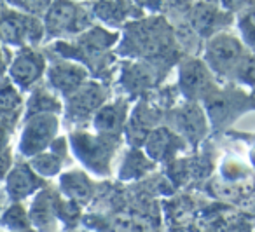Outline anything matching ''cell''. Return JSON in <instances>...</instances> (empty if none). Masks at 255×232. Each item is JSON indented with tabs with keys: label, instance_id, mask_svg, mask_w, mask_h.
<instances>
[{
	"label": "cell",
	"instance_id": "obj_1",
	"mask_svg": "<svg viewBox=\"0 0 255 232\" xmlns=\"http://www.w3.org/2000/svg\"><path fill=\"white\" fill-rule=\"evenodd\" d=\"M54 129H56V120L54 117L42 116L39 119L32 120L25 131V138H23V150L26 154H33V152L40 150L47 145L49 138L53 136Z\"/></svg>",
	"mask_w": 255,
	"mask_h": 232
},
{
	"label": "cell",
	"instance_id": "obj_2",
	"mask_svg": "<svg viewBox=\"0 0 255 232\" xmlns=\"http://www.w3.org/2000/svg\"><path fill=\"white\" fill-rule=\"evenodd\" d=\"M241 54V46L236 39L233 37H219L212 42L208 49V60L212 61V65L219 70H226L231 65H234L238 61Z\"/></svg>",
	"mask_w": 255,
	"mask_h": 232
},
{
	"label": "cell",
	"instance_id": "obj_3",
	"mask_svg": "<svg viewBox=\"0 0 255 232\" xmlns=\"http://www.w3.org/2000/svg\"><path fill=\"white\" fill-rule=\"evenodd\" d=\"M44 67V61L39 54L35 53H23L16 58L14 65H12V77L16 82L21 86H28L40 75Z\"/></svg>",
	"mask_w": 255,
	"mask_h": 232
},
{
	"label": "cell",
	"instance_id": "obj_4",
	"mask_svg": "<svg viewBox=\"0 0 255 232\" xmlns=\"http://www.w3.org/2000/svg\"><path fill=\"white\" fill-rule=\"evenodd\" d=\"M32 28H40V26L33 19H26L16 14L5 16L0 21V35L9 42H19L25 39V35H32Z\"/></svg>",
	"mask_w": 255,
	"mask_h": 232
},
{
	"label": "cell",
	"instance_id": "obj_5",
	"mask_svg": "<svg viewBox=\"0 0 255 232\" xmlns=\"http://www.w3.org/2000/svg\"><path fill=\"white\" fill-rule=\"evenodd\" d=\"M210 77L206 68L198 61H189L182 68V88L187 95H198L208 86Z\"/></svg>",
	"mask_w": 255,
	"mask_h": 232
},
{
	"label": "cell",
	"instance_id": "obj_6",
	"mask_svg": "<svg viewBox=\"0 0 255 232\" xmlns=\"http://www.w3.org/2000/svg\"><path fill=\"white\" fill-rule=\"evenodd\" d=\"M74 23H79L77 9L68 4L54 5V9H51L49 16H47V26H49L51 30L72 28Z\"/></svg>",
	"mask_w": 255,
	"mask_h": 232
},
{
	"label": "cell",
	"instance_id": "obj_7",
	"mask_svg": "<svg viewBox=\"0 0 255 232\" xmlns=\"http://www.w3.org/2000/svg\"><path fill=\"white\" fill-rule=\"evenodd\" d=\"M51 79H53L56 88L63 89V91H70V89H75L81 84V81L84 79V72L79 67H72V65L56 67L51 72Z\"/></svg>",
	"mask_w": 255,
	"mask_h": 232
},
{
	"label": "cell",
	"instance_id": "obj_8",
	"mask_svg": "<svg viewBox=\"0 0 255 232\" xmlns=\"http://www.w3.org/2000/svg\"><path fill=\"white\" fill-rule=\"evenodd\" d=\"M39 185V180L32 175L26 168H18L16 171H12L11 178H9V190L12 196L21 197L26 196L28 192H32L35 187Z\"/></svg>",
	"mask_w": 255,
	"mask_h": 232
},
{
	"label": "cell",
	"instance_id": "obj_9",
	"mask_svg": "<svg viewBox=\"0 0 255 232\" xmlns=\"http://www.w3.org/2000/svg\"><path fill=\"white\" fill-rule=\"evenodd\" d=\"M102 98H103L102 91H100V89L96 88V86H88L86 89L79 91L77 95L74 96V100H72V107H74V112H77V114H88V112H91L93 109H96V107L100 105Z\"/></svg>",
	"mask_w": 255,
	"mask_h": 232
},
{
	"label": "cell",
	"instance_id": "obj_10",
	"mask_svg": "<svg viewBox=\"0 0 255 232\" xmlns=\"http://www.w3.org/2000/svg\"><path fill=\"white\" fill-rule=\"evenodd\" d=\"M182 131H184L187 136L191 138H198L201 136L203 129H205V124H203V117L198 110L189 109L182 114V120H180Z\"/></svg>",
	"mask_w": 255,
	"mask_h": 232
},
{
	"label": "cell",
	"instance_id": "obj_11",
	"mask_svg": "<svg viewBox=\"0 0 255 232\" xmlns=\"http://www.w3.org/2000/svg\"><path fill=\"white\" fill-rule=\"evenodd\" d=\"M121 120H123V109H119V105L116 107H107L102 112L98 114V119H96V124H98L100 129L103 131H114L121 126Z\"/></svg>",
	"mask_w": 255,
	"mask_h": 232
},
{
	"label": "cell",
	"instance_id": "obj_12",
	"mask_svg": "<svg viewBox=\"0 0 255 232\" xmlns=\"http://www.w3.org/2000/svg\"><path fill=\"white\" fill-rule=\"evenodd\" d=\"M19 107V96L9 84L0 86V116H12Z\"/></svg>",
	"mask_w": 255,
	"mask_h": 232
},
{
	"label": "cell",
	"instance_id": "obj_13",
	"mask_svg": "<svg viewBox=\"0 0 255 232\" xmlns=\"http://www.w3.org/2000/svg\"><path fill=\"white\" fill-rule=\"evenodd\" d=\"M81 175H68V178H65L63 185L68 190L70 196H74L75 199H86L89 194V185L84 178H79Z\"/></svg>",
	"mask_w": 255,
	"mask_h": 232
},
{
	"label": "cell",
	"instance_id": "obj_14",
	"mask_svg": "<svg viewBox=\"0 0 255 232\" xmlns=\"http://www.w3.org/2000/svg\"><path fill=\"white\" fill-rule=\"evenodd\" d=\"M168 147H170V134L166 131H157V133L152 134V138L149 141V150L156 157H163L166 154Z\"/></svg>",
	"mask_w": 255,
	"mask_h": 232
},
{
	"label": "cell",
	"instance_id": "obj_15",
	"mask_svg": "<svg viewBox=\"0 0 255 232\" xmlns=\"http://www.w3.org/2000/svg\"><path fill=\"white\" fill-rule=\"evenodd\" d=\"M194 21H196V26H198L201 32H206L213 26V21H215V11L210 7H199L196 11V16H194Z\"/></svg>",
	"mask_w": 255,
	"mask_h": 232
},
{
	"label": "cell",
	"instance_id": "obj_16",
	"mask_svg": "<svg viewBox=\"0 0 255 232\" xmlns=\"http://www.w3.org/2000/svg\"><path fill=\"white\" fill-rule=\"evenodd\" d=\"M241 28H243V33L252 44H255V11L248 12L247 16L241 21Z\"/></svg>",
	"mask_w": 255,
	"mask_h": 232
},
{
	"label": "cell",
	"instance_id": "obj_17",
	"mask_svg": "<svg viewBox=\"0 0 255 232\" xmlns=\"http://www.w3.org/2000/svg\"><path fill=\"white\" fill-rule=\"evenodd\" d=\"M25 213H23L21 208H12L7 215H5V222L11 225L12 229L16 227H25L26 225V220H25Z\"/></svg>",
	"mask_w": 255,
	"mask_h": 232
},
{
	"label": "cell",
	"instance_id": "obj_18",
	"mask_svg": "<svg viewBox=\"0 0 255 232\" xmlns=\"http://www.w3.org/2000/svg\"><path fill=\"white\" fill-rule=\"evenodd\" d=\"M7 166H9V157L7 155L0 154V175H4L5 169H7Z\"/></svg>",
	"mask_w": 255,
	"mask_h": 232
}]
</instances>
